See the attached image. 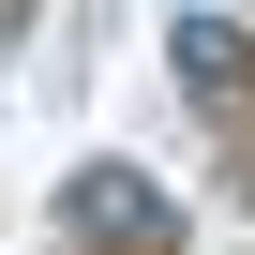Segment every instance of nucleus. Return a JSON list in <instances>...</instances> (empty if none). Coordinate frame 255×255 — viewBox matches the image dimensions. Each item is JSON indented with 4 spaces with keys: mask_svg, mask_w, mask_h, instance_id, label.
<instances>
[{
    "mask_svg": "<svg viewBox=\"0 0 255 255\" xmlns=\"http://www.w3.org/2000/svg\"><path fill=\"white\" fill-rule=\"evenodd\" d=\"M90 240H120V255H165L180 240V210H165V180H135V165H75V195H60Z\"/></svg>",
    "mask_w": 255,
    "mask_h": 255,
    "instance_id": "obj_1",
    "label": "nucleus"
},
{
    "mask_svg": "<svg viewBox=\"0 0 255 255\" xmlns=\"http://www.w3.org/2000/svg\"><path fill=\"white\" fill-rule=\"evenodd\" d=\"M180 75H195V90H240L255 60H240V30H225V15H180Z\"/></svg>",
    "mask_w": 255,
    "mask_h": 255,
    "instance_id": "obj_2",
    "label": "nucleus"
}]
</instances>
